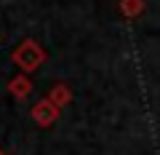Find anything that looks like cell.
I'll return each mask as SVG.
<instances>
[{"mask_svg": "<svg viewBox=\"0 0 160 155\" xmlns=\"http://www.w3.org/2000/svg\"><path fill=\"white\" fill-rule=\"evenodd\" d=\"M29 115H32V121L38 123L40 128H48V126H53V123L59 121L62 110L46 96V99H40V102H35V107H32V112H29Z\"/></svg>", "mask_w": 160, "mask_h": 155, "instance_id": "cell-2", "label": "cell"}, {"mask_svg": "<svg viewBox=\"0 0 160 155\" xmlns=\"http://www.w3.org/2000/svg\"><path fill=\"white\" fill-rule=\"evenodd\" d=\"M11 59H13V64H16L22 72H27V75H29V72H35L40 64L46 62V48L40 46L38 40L27 38V40H22L16 48H13Z\"/></svg>", "mask_w": 160, "mask_h": 155, "instance_id": "cell-1", "label": "cell"}, {"mask_svg": "<svg viewBox=\"0 0 160 155\" xmlns=\"http://www.w3.org/2000/svg\"><path fill=\"white\" fill-rule=\"evenodd\" d=\"M0 155H8V152H6V150H3V147H0Z\"/></svg>", "mask_w": 160, "mask_h": 155, "instance_id": "cell-6", "label": "cell"}, {"mask_svg": "<svg viewBox=\"0 0 160 155\" xmlns=\"http://www.w3.org/2000/svg\"><path fill=\"white\" fill-rule=\"evenodd\" d=\"M8 91H11V96H16V99H27L29 94H32V80H29V75L27 72L13 75L11 80H8Z\"/></svg>", "mask_w": 160, "mask_h": 155, "instance_id": "cell-3", "label": "cell"}, {"mask_svg": "<svg viewBox=\"0 0 160 155\" xmlns=\"http://www.w3.org/2000/svg\"><path fill=\"white\" fill-rule=\"evenodd\" d=\"M48 99H51L59 110H64L69 102H72V88H69L67 83H56V86L48 91Z\"/></svg>", "mask_w": 160, "mask_h": 155, "instance_id": "cell-4", "label": "cell"}, {"mask_svg": "<svg viewBox=\"0 0 160 155\" xmlns=\"http://www.w3.org/2000/svg\"><path fill=\"white\" fill-rule=\"evenodd\" d=\"M118 6H120V13H123L126 19H136V16L144 13L147 3H144V0H120Z\"/></svg>", "mask_w": 160, "mask_h": 155, "instance_id": "cell-5", "label": "cell"}]
</instances>
